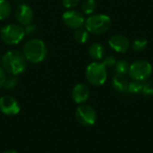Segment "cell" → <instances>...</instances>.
<instances>
[{
	"label": "cell",
	"mask_w": 153,
	"mask_h": 153,
	"mask_svg": "<svg viewBox=\"0 0 153 153\" xmlns=\"http://www.w3.org/2000/svg\"><path fill=\"white\" fill-rule=\"evenodd\" d=\"M26 58L24 55L18 50H11L2 57L3 68L12 75H17L23 73L26 69Z\"/></svg>",
	"instance_id": "6da1fadb"
},
{
	"label": "cell",
	"mask_w": 153,
	"mask_h": 153,
	"mask_svg": "<svg viewBox=\"0 0 153 153\" xmlns=\"http://www.w3.org/2000/svg\"><path fill=\"white\" fill-rule=\"evenodd\" d=\"M22 54L30 63H40L47 56V48L44 42L39 39H31L23 46Z\"/></svg>",
	"instance_id": "7a4b0ae2"
},
{
	"label": "cell",
	"mask_w": 153,
	"mask_h": 153,
	"mask_svg": "<svg viewBox=\"0 0 153 153\" xmlns=\"http://www.w3.org/2000/svg\"><path fill=\"white\" fill-rule=\"evenodd\" d=\"M86 30L92 34H102L111 27V19L106 14H95L90 16L85 22Z\"/></svg>",
	"instance_id": "3957f363"
},
{
	"label": "cell",
	"mask_w": 153,
	"mask_h": 153,
	"mask_svg": "<svg viewBox=\"0 0 153 153\" xmlns=\"http://www.w3.org/2000/svg\"><path fill=\"white\" fill-rule=\"evenodd\" d=\"M85 74L87 81L91 84L100 86L107 81V67L102 63L93 62L88 65Z\"/></svg>",
	"instance_id": "277c9868"
},
{
	"label": "cell",
	"mask_w": 153,
	"mask_h": 153,
	"mask_svg": "<svg viewBox=\"0 0 153 153\" xmlns=\"http://www.w3.org/2000/svg\"><path fill=\"white\" fill-rule=\"evenodd\" d=\"M24 29L18 24H8L2 28L0 31V37L2 40L9 45L18 44L24 37Z\"/></svg>",
	"instance_id": "5b68a950"
},
{
	"label": "cell",
	"mask_w": 153,
	"mask_h": 153,
	"mask_svg": "<svg viewBox=\"0 0 153 153\" xmlns=\"http://www.w3.org/2000/svg\"><path fill=\"white\" fill-rule=\"evenodd\" d=\"M152 73V65L145 60H137L130 65L129 75L131 78L136 81H146Z\"/></svg>",
	"instance_id": "8992f818"
},
{
	"label": "cell",
	"mask_w": 153,
	"mask_h": 153,
	"mask_svg": "<svg viewBox=\"0 0 153 153\" xmlns=\"http://www.w3.org/2000/svg\"><path fill=\"white\" fill-rule=\"evenodd\" d=\"M75 117L81 125L84 126H91L95 124L97 120V114L92 107L83 104L77 108Z\"/></svg>",
	"instance_id": "52a82bcc"
},
{
	"label": "cell",
	"mask_w": 153,
	"mask_h": 153,
	"mask_svg": "<svg viewBox=\"0 0 153 153\" xmlns=\"http://www.w3.org/2000/svg\"><path fill=\"white\" fill-rule=\"evenodd\" d=\"M62 20L65 25L71 29L82 28L85 23V20L82 14L75 10H69L64 13L62 16Z\"/></svg>",
	"instance_id": "ba28073f"
},
{
	"label": "cell",
	"mask_w": 153,
	"mask_h": 153,
	"mask_svg": "<svg viewBox=\"0 0 153 153\" xmlns=\"http://www.w3.org/2000/svg\"><path fill=\"white\" fill-rule=\"evenodd\" d=\"M18 101L12 96H3L0 98V111L6 116H15L20 112Z\"/></svg>",
	"instance_id": "9c48e42d"
},
{
	"label": "cell",
	"mask_w": 153,
	"mask_h": 153,
	"mask_svg": "<svg viewBox=\"0 0 153 153\" xmlns=\"http://www.w3.org/2000/svg\"><path fill=\"white\" fill-rule=\"evenodd\" d=\"M108 44H109L110 48H113L116 52L124 54L127 51V49L130 46V41L126 36L117 34V35L112 36L109 39Z\"/></svg>",
	"instance_id": "30bf717a"
},
{
	"label": "cell",
	"mask_w": 153,
	"mask_h": 153,
	"mask_svg": "<svg viewBox=\"0 0 153 153\" xmlns=\"http://www.w3.org/2000/svg\"><path fill=\"white\" fill-rule=\"evenodd\" d=\"M15 18L21 24L29 25L33 20V12L29 5L22 4L16 8Z\"/></svg>",
	"instance_id": "8fae6325"
},
{
	"label": "cell",
	"mask_w": 153,
	"mask_h": 153,
	"mask_svg": "<svg viewBox=\"0 0 153 153\" xmlns=\"http://www.w3.org/2000/svg\"><path fill=\"white\" fill-rule=\"evenodd\" d=\"M90 96V89L86 84L78 83L76 84L72 91V98L74 102L81 104L85 102Z\"/></svg>",
	"instance_id": "7c38bea8"
},
{
	"label": "cell",
	"mask_w": 153,
	"mask_h": 153,
	"mask_svg": "<svg viewBox=\"0 0 153 153\" xmlns=\"http://www.w3.org/2000/svg\"><path fill=\"white\" fill-rule=\"evenodd\" d=\"M129 82L126 77L123 74H116L112 79V85L113 88L118 92H124L127 91Z\"/></svg>",
	"instance_id": "4fadbf2b"
},
{
	"label": "cell",
	"mask_w": 153,
	"mask_h": 153,
	"mask_svg": "<svg viewBox=\"0 0 153 153\" xmlns=\"http://www.w3.org/2000/svg\"><path fill=\"white\" fill-rule=\"evenodd\" d=\"M89 54L93 59L100 60L105 56V48L100 43H92L89 48Z\"/></svg>",
	"instance_id": "5bb4252c"
},
{
	"label": "cell",
	"mask_w": 153,
	"mask_h": 153,
	"mask_svg": "<svg viewBox=\"0 0 153 153\" xmlns=\"http://www.w3.org/2000/svg\"><path fill=\"white\" fill-rule=\"evenodd\" d=\"M74 39L78 43L84 44L89 39V31L86 29H83L82 27L76 29L74 31Z\"/></svg>",
	"instance_id": "9a60e30c"
},
{
	"label": "cell",
	"mask_w": 153,
	"mask_h": 153,
	"mask_svg": "<svg viewBox=\"0 0 153 153\" xmlns=\"http://www.w3.org/2000/svg\"><path fill=\"white\" fill-rule=\"evenodd\" d=\"M129 69H130V65L126 60H120L117 62V64L115 65V71L118 74L126 75V74L129 73Z\"/></svg>",
	"instance_id": "2e32d148"
},
{
	"label": "cell",
	"mask_w": 153,
	"mask_h": 153,
	"mask_svg": "<svg viewBox=\"0 0 153 153\" xmlns=\"http://www.w3.org/2000/svg\"><path fill=\"white\" fill-rule=\"evenodd\" d=\"M12 8L6 0H0V20L6 19L11 13Z\"/></svg>",
	"instance_id": "e0dca14e"
},
{
	"label": "cell",
	"mask_w": 153,
	"mask_h": 153,
	"mask_svg": "<svg viewBox=\"0 0 153 153\" xmlns=\"http://www.w3.org/2000/svg\"><path fill=\"white\" fill-rule=\"evenodd\" d=\"M97 7V3L95 0H84L82 4V9L84 13L91 14L92 13Z\"/></svg>",
	"instance_id": "ac0fdd59"
},
{
	"label": "cell",
	"mask_w": 153,
	"mask_h": 153,
	"mask_svg": "<svg viewBox=\"0 0 153 153\" xmlns=\"http://www.w3.org/2000/svg\"><path fill=\"white\" fill-rule=\"evenodd\" d=\"M142 90H143V82L140 81L134 80L133 82H129V84H128L127 91L130 93H133V94L142 93Z\"/></svg>",
	"instance_id": "d6986e66"
},
{
	"label": "cell",
	"mask_w": 153,
	"mask_h": 153,
	"mask_svg": "<svg viewBox=\"0 0 153 153\" xmlns=\"http://www.w3.org/2000/svg\"><path fill=\"white\" fill-rule=\"evenodd\" d=\"M147 43H148V41H147L146 39H144V38H138L133 43V49L135 52L143 51L146 48V47H147Z\"/></svg>",
	"instance_id": "ffe728a7"
},
{
	"label": "cell",
	"mask_w": 153,
	"mask_h": 153,
	"mask_svg": "<svg viewBox=\"0 0 153 153\" xmlns=\"http://www.w3.org/2000/svg\"><path fill=\"white\" fill-rule=\"evenodd\" d=\"M17 83H18V78L15 75H12V76L6 78L5 82L4 84V88L5 90L10 91V90H13V88H15Z\"/></svg>",
	"instance_id": "44dd1931"
},
{
	"label": "cell",
	"mask_w": 153,
	"mask_h": 153,
	"mask_svg": "<svg viewBox=\"0 0 153 153\" xmlns=\"http://www.w3.org/2000/svg\"><path fill=\"white\" fill-rule=\"evenodd\" d=\"M142 93L144 96H152L153 95V83L151 82H143V90Z\"/></svg>",
	"instance_id": "7402d4cb"
},
{
	"label": "cell",
	"mask_w": 153,
	"mask_h": 153,
	"mask_svg": "<svg viewBox=\"0 0 153 153\" xmlns=\"http://www.w3.org/2000/svg\"><path fill=\"white\" fill-rule=\"evenodd\" d=\"M106 67H111L114 66L117 64V59L113 56H108L104 58L103 63H102Z\"/></svg>",
	"instance_id": "603a6c76"
},
{
	"label": "cell",
	"mask_w": 153,
	"mask_h": 153,
	"mask_svg": "<svg viewBox=\"0 0 153 153\" xmlns=\"http://www.w3.org/2000/svg\"><path fill=\"white\" fill-rule=\"evenodd\" d=\"M80 0H63V5L66 8H74L77 6Z\"/></svg>",
	"instance_id": "cb8c5ba5"
},
{
	"label": "cell",
	"mask_w": 153,
	"mask_h": 153,
	"mask_svg": "<svg viewBox=\"0 0 153 153\" xmlns=\"http://www.w3.org/2000/svg\"><path fill=\"white\" fill-rule=\"evenodd\" d=\"M5 80H6L5 71L4 70V68L0 67V88L4 87V84L5 82Z\"/></svg>",
	"instance_id": "d4e9b609"
},
{
	"label": "cell",
	"mask_w": 153,
	"mask_h": 153,
	"mask_svg": "<svg viewBox=\"0 0 153 153\" xmlns=\"http://www.w3.org/2000/svg\"><path fill=\"white\" fill-rule=\"evenodd\" d=\"M2 153H18L17 152H15V151H13V150H8V151H5V152H4Z\"/></svg>",
	"instance_id": "484cf974"
},
{
	"label": "cell",
	"mask_w": 153,
	"mask_h": 153,
	"mask_svg": "<svg viewBox=\"0 0 153 153\" xmlns=\"http://www.w3.org/2000/svg\"><path fill=\"white\" fill-rule=\"evenodd\" d=\"M17 1H18V0H17Z\"/></svg>",
	"instance_id": "4316f807"
}]
</instances>
